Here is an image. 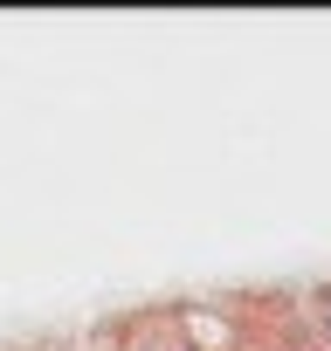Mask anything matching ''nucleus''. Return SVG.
I'll return each instance as SVG.
<instances>
[]
</instances>
